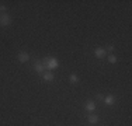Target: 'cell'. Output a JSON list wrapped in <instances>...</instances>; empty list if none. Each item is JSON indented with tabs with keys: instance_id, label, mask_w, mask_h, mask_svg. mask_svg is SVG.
<instances>
[{
	"instance_id": "6da1fadb",
	"label": "cell",
	"mask_w": 132,
	"mask_h": 126,
	"mask_svg": "<svg viewBox=\"0 0 132 126\" xmlns=\"http://www.w3.org/2000/svg\"><path fill=\"white\" fill-rule=\"evenodd\" d=\"M44 66H45V69L53 70V69H56L59 66V62L56 58H46L45 60H44Z\"/></svg>"
},
{
	"instance_id": "7a4b0ae2",
	"label": "cell",
	"mask_w": 132,
	"mask_h": 126,
	"mask_svg": "<svg viewBox=\"0 0 132 126\" xmlns=\"http://www.w3.org/2000/svg\"><path fill=\"white\" fill-rule=\"evenodd\" d=\"M10 23H11V17L9 14H0V25L2 27H9L10 25Z\"/></svg>"
},
{
	"instance_id": "3957f363",
	"label": "cell",
	"mask_w": 132,
	"mask_h": 126,
	"mask_svg": "<svg viewBox=\"0 0 132 126\" xmlns=\"http://www.w3.org/2000/svg\"><path fill=\"white\" fill-rule=\"evenodd\" d=\"M34 70H35L37 73H39V74H44V71H45V66H44V63L37 62L35 66H34Z\"/></svg>"
},
{
	"instance_id": "277c9868",
	"label": "cell",
	"mask_w": 132,
	"mask_h": 126,
	"mask_svg": "<svg viewBox=\"0 0 132 126\" xmlns=\"http://www.w3.org/2000/svg\"><path fill=\"white\" fill-rule=\"evenodd\" d=\"M18 60L21 63H26V62L30 60V55H28L27 52H20L18 53Z\"/></svg>"
},
{
	"instance_id": "5b68a950",
	"label": "cell",
	"mask_w": 132,
	"mask_h": 126,
	"mask_svg": "<svg viewBox=\"0 0 132 126\" xmlns=\"http://www.w3.org/2000/svg\"><path fill=\"white\" fill-rule=\"evenodd\" d=\"M42 78L45 81H52L53 78H55V74H53V71H44Z\"/></svg>"
},
{
	"instance_id": "8992f818",
	"label": "cell",
	"mask_w": 132,
	"mask_h": 126,
	"mask_svg": "<svg viewBox=\"0 0 132 126\" xmlns=\"http://www.w3.org/2000/svg\"><path fill=\"white\" fill-rule=\"evenodd\" d=\"M94 55H96V58L103 59L105 56V50L103 49V48H96V50H94Z\"/></svg>"
},
{
	"instance_id": "52a82bcc",
	"label": "cell",
	"mask_w": 132,
	"mask_h": 126,
	"mask_svg": "<svg viewBox=\"0 0 132 126\" xmlns=\"http://www.w3.org/2000/svg\"><path fill=\"white\" fill-rule=\"evenodd\" d=\"M104 102H105V105H114L115 104V97L114 95H107Z\"/></svg>"
},
{
	"instance_id": "ba28073f",
	"label": "cell",
	"mask_w": 132,
	"mask_h": 126,
	"mask_svg": "<svg viewBox=\"0 0 132 126\" xmlns=\"http://www.w3.org/2000/svg\"><path fill=\"white\" fill-rule=\"evenodd\" d=\"M86 109H87V111H90V112H93L94 109H96V104H94L93 101H87V102H86Z\"/></svg>"
},
{
	"instance_id": "9c48e42d",
	"label": "cell",
	"mask_w": 132,
	"mask_h": 126,
	"mask_svg": "<svg viewBox=\"0 0 132 126\" xmlns=\"http://www.w3.org/2000/svg\"><path fill=\"white\" fill-rule=\"evenodd\" d=\"M69 81H70L72 84H76V83H79V77H77L76 74H70L69 76Z\"/></svg>"
},
{
	"instance_id": "30bf717a",
	"label": "cell",
	"mask_w": 132,
	"mask_h": 126,
	"mask_svg": "<svg viewBox=\"0 0 132 126\" xmlns=\"http://www.w3.org/2000/svg\"><path fill=\"white\" fill-rule=\"evenodd\" d=\"M89 122H90V123H97V122H98V116H97V115H90L89 116Z\"/></svg>"
},
{
	"instance_id": "8fae6325",
	"label": "cell",
	"mask_w": 132,
	"mask_h": 126,
	"mask_svg": "<svg viewBox=\"0 0 132 126\" xmlns=\"http://www.w3.org/2000/svg\"><path fill=\"white\" fill-rule=\"evenodd\" d=\"M108 62L110 63H117V58H115L114 55H110L108 56Z\"/></svg>"
},
{
	"instance_id": "7c38bea8",
	"label": "cell",
	"mask_w": 132,
	"mask_h": 126,
	"mask_svg": "<svg viewBox=\"0 0 132 126\" xmlns=\"http://www.w3.org/2000/svg\"><path fill=\"white\" fill-rule=\"evenodd\" d=\"M114 45H108V46H107V50H108V52H114Z\"/></svg>"
},
{
	"instance_id": "4fadbf2b",
	"label": "cell",
	"mask_w": 132,
	"mask_h": 126,
	"mask_svg": "<svg viewBox=\"0 0 132 126\" xmlns=\"http://www.w3.org/2000/svg\"><path fill=\"white\" fill-rule=\"evenodd\" d=\"M4 11H6V6H0V13L4 14Z\"/></svg>"
},
{
	"instance_id": "5bb4252c",
	"label": "cell",
	"mask_w": 132,
	"mask_h": 126,
	"mask_svg": "<svg viewBox=\"0 0 132 126\" xmlns=\"http://www.w3.org/2000/svg\"><path fill=\"white\" fill-rule=\"evenodd\" d=\"M96 98H97V100H103L104 97H103V94H97V95H96Z\"/></svg>"
}]
</instances>
